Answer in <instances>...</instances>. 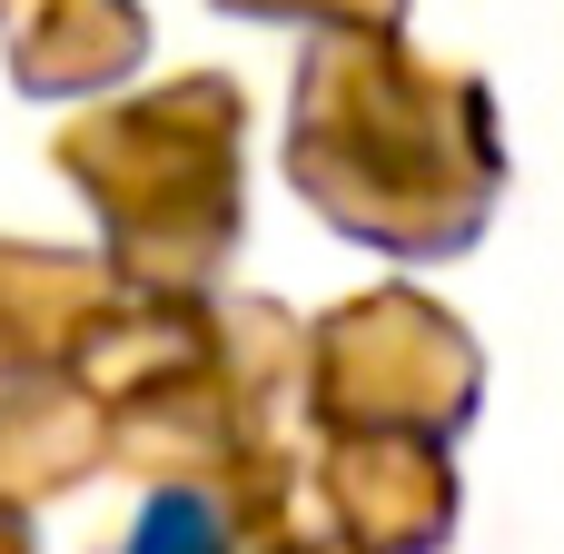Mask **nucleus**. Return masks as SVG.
Masks as SVG:
<instances>
[{
	"label": "nucleus",
	"mask_w": 564,
	"mask_h": 554,
	"mask_svg": "<svg viewBox=\"0 0 564 554\" xmlns=\"http://www.w3.org/2000/svg\"><path fill=\"white\" fill-rule=\"evenodd\" d=\"M119 554H228V515H218V496H198V486H159V496L129 515Z\"/></svg>",
	"instance_id": "obj_1"
}]
</instances>
